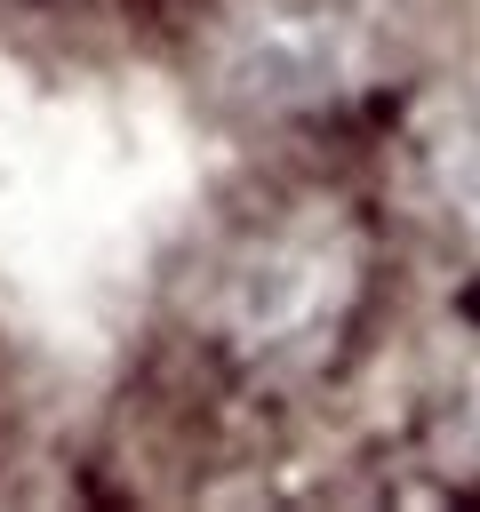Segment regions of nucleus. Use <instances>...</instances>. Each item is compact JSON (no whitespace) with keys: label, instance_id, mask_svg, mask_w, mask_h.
Returning <instances> with one entry per match:
<instances>
[{"label":"nucleus","instance_id":"f257e3e1","mask_svg":"<svg viewBox=\"0 0 480 512\" xmlns=\"http://www.w3.org/2000/svg\"><path fill=\"white\" fill-rule=\"evenodd\" d=\"M352 288H360L352 240L320 216H288L248 248H232V264L216 272L208 320L240 368H312L344 328Z\"/></svg>","mask_w":480,"mask_h":512},{"label":"nucleus","instance_id":"f03ea898","mask_svg":"<svg viewBox=\"0 0 480 512\" xmlns=\"http://www.w3.org/2000/svg\"><path fill=\"white\" fill-rule=\"evenodd\" d=\"M368 72L352 0H232L208 40V88L232 112H312Z\"/></svg>","mask_w":480,"mask_h":512},{"label":"nucleus","instance_id":"7ed1b4c3","mask_svg":"<svg viewBox=\"0 0 480 512\" xmlns=\"http://www.w3.org/2000/svg\"><path fill=\"white\" fill-rule=\"evenodd\" d=\"M416 144H424L432 192H440L464 224H480V96H440Z\"/></svg>","mask_w":480,"mask_h":512}]
</instances>
